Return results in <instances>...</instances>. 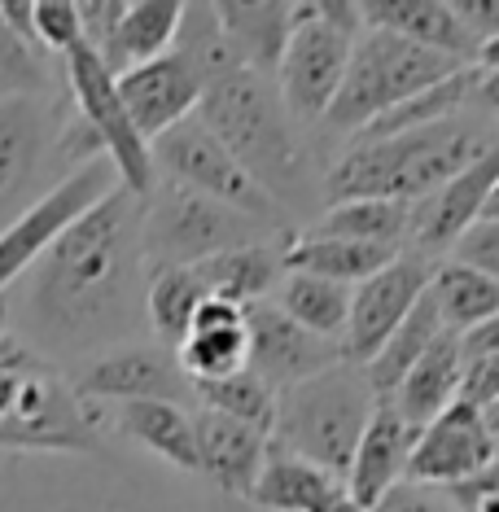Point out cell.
<instances>
[{"mask_svg":"<svg viewBox=\"0 0 499 512\" xmlns=\"http://www.w3.org/2000/svg\"><path fill=\"white\" fill-rule=\"evenodd\" d=\"M176 49L189 57L197 79H202L193 119L294 219L298 206H307L320 193V176L307 132L289 119L276 84L232 57L211 5H184Z\"/></svg>","mask_w":499,"mask_h":512,"instance_id":"obj_2","label":"cell"},{"mask_svg":"<svg viewBox=\"0 0 499 512\" xmlns=\"http://www.w3.org/2000/svg\"><path fill=\"white\" fill-rule=\"evenodd\" d=\"M495 184H499V132L460 176H451L438 193H429L425 202L412 206L408 250L425 254V259L451 250V241H456L473 219H482V206H486V197H491Z\"/></svg>","mask_w":499,"mask_h":512,"instance_id":"obj_19","label":"cell"},{"mask_svg":"<svg viewBox=\"0 0 499 512\" xmlns=\"http://www.w3.org/2000/svg\"><path fill=\"white\" fill-rule=\"evenodd\" d=\"M499 123L482 114H451V119L412 127V132L386 136V141H351L329 167L320 171L324 202H386L416 206L438 193L451 176H460L486 145L495 141Z\"/></svg>","mask_w":499,"mask_h":512,"instance_id":"obj_4","label":"cell"},{"mask_svg":"<svg viewBox=\"0 0 499 512\" xmlns=\"http://www.w3.org/2000/svg\"><path fill=\"white\" fill-rule=\"evenodd\" d=\"M451 259L499 281V219H473V224L451 241Z\"/></svg>","mask_w":499,"mask_h":512,"instance_id":"obj_39","label":"cell"},{"mask_svg":"<svg viewBox=\"0 0 499 512\" xmlns=\"http://www.w3.org/2000/svg\"><path fill=\"white\" fill-rule=\"evenodd\" d=\"M499 399V355H478L464 359V377H460V403L469 407H491Z\"/></svg>","mask_w":499,"mask_h":512,"instance_id":"obj_40","label":"cell"},{"mask_svg":"<svg viewBox=\"0 0 499 512\" xmlns=\"http://www.w3.org/2000/svg\"><path fill=\"white\" fill-rule=\"evenodd\" d=\"M97 407V403H92ZM101 434L123 442L127 451L162 464V469L197 477V429H193V407L180 403H119V407H97Z\"/></svg>","mask_w":499,"mask_h":512,"instance_id":"obj_20","label":"cell"},{"mask_svg":"<svg viewBox=\"0 0 499 512\" xmlns=\"http://www.w3.org/2000/svg\"><path fill=\"white\" fill-rule=\"evenodd\" d=\"M193 429H197V477L224 499L246 504L272 438H263L259 429L241 421H228L219 412H206V407H193Z\"/></svg>","mask_w":499,"mask_h":512,"instance_id":"obj_21","label":"cell"},{"mask_svg":"<svg viewBox=\"0 0 499 512\" xmlns=\"http://www.w3.org/2000/svg\"><path fill=\"white\" fill-rule=\"evenodd\" d=\"M289 241V237H285ZM285 241H259V246H241L228 254L197 263V281H202L206 298H224L232 307H254L272 294V285L281 281V250Z\"/></svg>","mask_w":499,"mask_h":512,"instance_id":"obj_28","label":"cell"},{"mask_svg":"<svg viewBox=\"0 0 499 512\" xmlns=\"http://www.w3.org/2000/svg\"><path fill=\"white\" fill-rule=\"evenodd\" d=\"M456 71H460V62H451L443 53L421 49V44L394 36V31L364 27L355 36L346 79H342L338 97H333V106L320 127H329V132L351 141L355 132H364V127L381 119L386 110L403 106L416 92L443 84V79Z\"/></svg>","mask_w":499,"mask_h":512,"instance_id":"obj_6","label":"cell"},{"mask_svg":"<svg viewBox=\"0 0 499 512\" xmlns=\"http://www.w3.org/2000/svg\"><path fill=\"white\" fill-rule=\"evenodd\" d=\"M408 219H412V206L386 202V197L333 202L311 219L307 237H333V241H359V246L408 250Z\"/></svg>","mask_w":499,"mask_h":512,"instance_id":"obj_30","label":"cell"},{"mask_svg":"<svg viewBox=\"0 0 499 512\" xmlns=\"http://www.w3.org/2000/svg\"><path fill=\"white\" fill-rule=\"evenodd\" d=\"M0 97H53V66L0 18Z\"/></svg>","mask_w":499,"mask_h":512,"instance_id":"obj_37","label":"cell"},{"mask_svg":"<svg viewBox=\"0 0 499 512\" xmlns=\"http://www.w3.org/2000/svg\"><path fill=\"white\" fill-rule=\"evenodd\" d=\"M145 250L141 197L114 189L88 206L31 263L9 302V337L57 372H75L92 355L145 342Z\"/></svg>","mask_w":499,"mask_h":512,"instance_id":"obj_1","label":"cell"},{"mask_svg":"<svg viewBox=\"0 0 499 512\" xmlns=\"http://www.w3.org/2000/svg\"><path fill=\"white\" fill-rule=\"evenodd\" d=\"M429 276H434V259L416 250H403L394 259L373 272L364 285L351 289V316H346V329H342V359L355 368H364L386 337L399 329L403 316L425 298L429 289Z\"/></svg>","mask_w":499,"mask_h":512,"instance_id":"obj_15","label":"cell"},{"mask_svg":"<svg viewBox=\"0 0 499 512\" xmlns=\"http://www.w3.org/2000/svg\"><path fill=\"white\" fill-rule=\"evenodd\" d=\"M206 289L197 281L193 267H167V272H149V285H145V329H149V342L176 346L189 337V324H193V311L202 307Z\"/></svg>","mask_w":499,"mask_h":512,"instance_id":"obj_34","label":"cell"},{"mask_svg":"<svg viewBox=\"0 0 499 512\" xmlns=\"http://www.w3.org/2000/svg\"><path fill=\"white\" fill-rule=\"evenodd\" d=\"M71 114L66 97H0V228L66 180L62 127Z\"/></svg>","mask_w":499,"mask_h":512,"instance_id":"obj_10","label":"cell"},{"mask_svg":"<svg viewBox=\"0 0 499 512\" xmlns=\"http://www.w3.org/2000/svg\"><path fill=\"white\" fill-rule=\"evenodd\" d=\"M219 36L232 49L241 66H250L254 75L272 79L276 62L285 53V40L294 31V5H281V0H268V5H254V0H224V5H211Z\"/></svg>","mask_w":499,"mask_h":512,"instance_id":"obj_25","label":"cell"},{"mask_svg":"<svg viewBox=\"0 0 499 512\" xmlns=\"http://www.w3.org/2000/svg\"><path fill=\"white\" fill-rule=\"evenodd\" d=\"M412 442H416V429L394 412L390 399H377L364 438H359V447L351 456V469H346V477H342V491L368 512L381 495L394 491V486L408 477Z\"/></svg>","mask_w":499,"mask_h":512,"instance_id":"obj_22","label":"cell"},{"mask_svg":"<svg viewBox=\"0 0 499 512\" xmlns=\"http://www.w3.org/2000/svg\"><path fill=\"white\" fill-rule=\"evenodd\" d=\"M359 31H364V22H359V5H351V0L294 5V31L285 40L272 84L281 92V106L289 110V119L303 132L320 127L324 114H329L346 79V66H351Z\"/></svg>","mask_w":499,"mask_h":512,"instance_id":"obj_7","label":"cell"},{"mask_svg":"<svg viewBox=\"0 0 499 512\" xmlns=\"http://www.w3.org/2000/svg\"><path fill=\"white\" fill-rule=\"evenodd\" d=\"M473 106H478L482 119L499 123V71H478L473 66Z\"/></svg>","mask_w":499,"mask_h":512,"instance_id":"obj_44","label":"cell"},{"mask_svg":"<svg viewBox=\"0 0 499 512\" xmlns=\"http://www.w3.org/2000/svg\"><path fill=\"white\" fill-rule=\"evenodd\" d=\"M176 364L193 386H211L246 368V311L224 298H202L189 337L176 346Z\"/></svg>","mask_w":499,"mask_h":512,"instance_id":"obj_23","label":"cell"},{"mask_svg":"<svg viewBox=\"0 0 499 512\" xmlns=\"http://www.w3.org/2000/svg\"><path fill=\"white\" fill-rule=\"evenodd\" d=\"M359 22L377 31H394V36L443 53L460 66H473V53H478V40L464 31L451 0H364Z\"/></svg>","mask_w":499,"mask_h":512,"instance_id":"obj_24","label":"cell"},{"mask_svg":"<svg viewBox=\"0 0 499 512\" xmlns=\"http://www.w3.org/2000/svg\"><path fill=\"white\" fill-rule=\"evenodd\" d=\"M62 75H66V101H71V110L92 127V136L106 149V162L114 167V176H119V189H127L132 197H145L158 180L154 158H149V145L141 141L132 119H127L106 62L88 44H75L62 57Z\"/></svg>","mask_w":499,"mask_h":512,"instance_id":"obj_12","label":"cell"},{"mask_svg":"<svg viewBox=\"0 0 499 512\" xmlns=\"http://www.w3.org/2000/svg\"><path fill=\"white\" fill-rule=\"evenodd\" d=\"M149 158H154L158 180H171V184H180V189L211 197V202L228 206V211H237V215H250L254 224H263L272 232H289V215L250 180V171L197 119H184L180 127L162 132L158 141L149 145Z\"/></svg>","mask_w":499,"mask_h":512,"instance_id":"obj_11","label":"cell"},{"mask_svg":"<svg viewBox=\"0 0 499 512\" xmlns=\"http://www.w3.org/2000/svg\"><path fill=\"white\" fill-rule=\"evenodd\" d=\"M460 351L464 359H478V355H499V316L482 320L478 329L460 333Z\"/></svg>","mask_w":499,"mask_h":512,"instance_id":"obj_43","label":"cell"},{"mask_svg":"<svg viewBox=\"0 0 499 512\" xmlns=\"http://www.w3.org/2000/svg\"><path fill=\"white\" fill-rule=\"evenodd\" d=\"M373 407H377V394L368 386L364 368L342 359L329 372H320V377L298 381V386L276 394L272 442L342 482L359 438L368 429Z\"/></svg>","mask_w":499,"mask_h":512,"instance_id":"obj_5","label":"cell"},{"mask_svg":"<svg viewBox=\"0 0 499 512\" xmlns=\"http://www.w3.org/2000/svg\"><path fill=\"white\" fill-rule=\"evenodd\" d=\"M429 298H434V311L447 333H469V329H478L482 320L499 316V281L473 272V267H464L456 259L434 263Z\"/></svg>","mask_w":499,"mask_h":512,"instance_id":"obj_33","label":"cell"},{"mask_svg":"<svg viewBox=\"0 0 499 512\" xmlns=\"http://www.w3.org/2000/svg\"><path fill=\"white\" fill-rule=\"evenodd\" d=\"M114 184H119V176H114L110 162L92 158L84 167H75L66 180H57L53 189L44 193L31 211H22L9 228H0V298L31 272V263L53 246L57 232L66 224H75L88 206H97Z\"/></svg>","mask_w":499,"mask_h":512,"instance_id":"obj_14","label":"cell"},{"mask_svg":"<svg viewBox=\"0 0 499 512\" xmlns=\"http://www.w3.org/2000/svg\"><path fill=\"white\" fill-rule=\"evenodd\" d=\"M495 460H499V447H495Z\"/></svg>","mask_w":499,"mask_h":512,"instance_id":"obj_51","label":"cell"},{"mask_svg":"<svg viewBox=\"0 0 499 512\" xmlns=\"http://www.w3.org/2000/svg\"><path fill=\"white\" fill-rule=\"evenodd\" d=\"M482 425H486V434H491L495 447H499V399L491 407H482Z\"/></svg>","mask_w":499,"mask_h":512,"instance_id":"obj_47","label":"cell"},{"mask_svg":"<svg viewBox=\"0 0 499 512\" xmlns=\"http://www.w3.org/2000/svg\"><path fill=\"white\" fill-rule=\"evenodd\" d=\"M460 377H464V351L460 333H438L434 346L408 368V377L394 386L390 403L412 429H425L434 416H443L460 399Z\"/></svg>","mask_w":499,"mask_h":512,"instance_id":"obj_26","label":"cell"},{"mask_svg":"<svg viewBox=\"0 0 499 512\" xmlns=\"http://www.w3.org/2000/svg\"><path fill=\"white\" fill-rule=\"evenodd\" d=\"M268 302L276 311H285L298 329L329 337V342H342L346 316H351V289L320 281V276H307V272H281Z\"/></svg>","mask_w":499,"mask_h":512,"instance_id":"obj_32","label":"cell"},{"mask_svg":"<svg viewBox=\"0 0 499 512\" xmlns=\"http://www.w3.org/2000/svg\"><path fill=\"white\" fill-rule=\"evenodd\" d=\"M482 219H499V184L491 189V197H486V206H482Z\"/></svg>","mask_w":499,"mask_h":512,"instance_id":"obj_48","label":"cell"},{"mask_svg":"<svg viewBox=\"0 0 499 512\" xmlns=\"http://www.w3.org/2000/svg\"><path fill=\"white\" fill-rule=\"evenodd\" d=\"M31 36L44 57H66L75 44H84L79 0H31Z\"/></svg>","mask_w":499,"mask_h":512,"instance_id":"obj_38","label":"cell"},{"mask_svg":"<svg viewBox=\"0 0 499 512\" xmlns=\"http://www.w3.org/2000/svg\"><path fill=\"white\" fill-rule=\"evenodd\" d=\"M0 512H254L224 499L202 477H180L162 464L106 442L84 460H0Z\"/></svg>","mask_w":499,"mask_h":512,"instance_id":"obj_3","label":"cell"},{"mask_svg":"<svg viewBox=\"0 0 499 512\" xmlns=\"http://www.w3.org/2000/svg\"><path fill=\"white\" fill-rule=\"evenodd\" d=\"M193 407L219 412V416H228V421H241V425L259 429L263 438H272L276 390L263 377H254L250 368L232 372L224 381H211V386H193Z\"/></svg>","mask_w":499,"mask_h":512,"instance_id":"obj_36","label":"cell"},{"mask_svg":"<svg viewBox=\"0 0 499 512\" xmlns=\"http://www.w3.org/2000/svg\"><path fill=\"white\" fill-rule=\"evenodd\" d=\"M289 232H272L254 224L250 215H237L211 197L180 189L171 180H154V189L141 197V250L145 272L167 267H197L215 254L259 246V241H285Z\"/></svg>","mask_w":499,"mask_h":512,"instance_id":"obj_8","label":"cell"},{"mask_svg":"<svg viewBox=\"0 0 499 512\" xmlns=\"http://www.w3.org/2000/svg\"><path fill=\"white\" fill-rule=\"evenodd\" d=\"M333 364H342L338 342L298 329L268 298L246 307V368L254 377L268 381L276 394L298 386V381L320 377V372H329Z\"/></svg>","mask_w":499,"mask_h":512,"instance_id":"obj_16","label":"cell"},{"mask_svg":"<svg viewBox=\"0 0 499 512\" xmlns=\"http://www.w3.org/2000/svg\"><path fill=\"white\" fill-rule=\"evenodd\" d=\"M469 512H499V491H495V495H486V499H478V504H473Z\"/></svg>","mask_w":499,"mask_h":512,"instance_id":"obj_50","label":"cell"},{"mask_svg":"<svg viewBox=\"0 0 499 512\" xmlns=\"http://www.w3.org/2000/svg\"><path fill=\"white\" fill-rule=\"evenodd\" d=\"M184 22V5L180 0H132L123 5V18L114 22L110 40L101 44V62H106L110 75H123L132 66H145L154 57L176 49Z\"/></svg>","mask_w":499,"mask_h":512,"instance_id":"obj_27","label":"cell"},{"mask_svg":"<svg viewBox=\"0 0 499 512\" xmlns=\"http://www.w3.org/2000/svg\"><path fill=\"white\" fill-rule=\"evenodd\" d=\"M114 88H119L127 119H132V127L141 132L145 145H154L162 132L180 127L184 119H193L197 97H202V79H197L193 62L180 49L114 75Z\"/></svg>","mask_w":499,"mask_h":512,"instance_id":"obj_18","label":"cell"},{"mask_svg":"<svg viewBox=\"0 0 499 512\" xmlns=\"http://www.w3.org/2000/svg\"><path fill=\"white\" fill-rule=\"evenodd\" d=\"M473 66H478V71H499V36L478 44V53H473Z\"/></svg>","mask_w":499,"mask_h":512,"instance_id":"obj_46","label":"cell"},{"mask_svg":"<svg viewBox=\"0 0 499 512\" xmlns=\"http://www.w3.org/2000/svg\"><path fill=\"white\" fill-rule=\"evenodd\" d=\"M451 9L478 44L499 36V0H451Z\"/></svg>","mask_w":499,"mask_h":512,"instance_id":"obj_42","label":"cell"},{"mask_svg":"<svg viewBox=\"0 0 499 512\" xmlns=\"http://www.w3.org/2000/svg\"><path fill=\"white\" fill-rule=\"evenodd\" d=\"M491 460H495V438L486 434L482 412L456 399L443 416H434L425 429H416L403 482L447 491V486L464 482V477L482 473Z\"/></svg>","mask_w":499,"mask_h":512,"instance_id":"obj_17","label":"cell"},{"mask_svg":"<svg viewBox=\"0 0 499 512\" xmlns=\"http://www.w3.org/2000/svg\"><path fill=\"white\" fill-rule=\"evenodd\" d=\"M368 512H456L447 504L443 491L434 486H416V482H399L394 491H386Z\"/></svg>","mask_w":499,"mask_h":512,"instance_id":"obj_41","label":"cell"},{"mask_svg":"<svg viewBox=\"0 0 499 512\" xmlns=\"http://www.w3.org/2000/svg\"><path fill=\"white\" fill-rule=\"evenodd\" d=\"M307 512H364V508H359L355 499L342 491V486H333V491L324 495V499H316V504H311Z\"/></svg>","mask_w":499,"mask_h":512,"instance_id":"obj_45","label":"cell"},{"mask_svg":"<svg viewBox=\"0 0 499 512\" xmlns=\"http://www.w3.org/2000/svg\"><path fill=\"white\" fill-rule=\"evenodd\" d=\"M97 407L71 390L66 372L27 355L18 368V390L0 416V456H36V460H84L106 451Z\"/></svg>","mask_w":499,"mask_h":512,"instance_id":"obj_9","label":"cell"},{"mask_svg":"<svg viewBox=\"0 0 499 512\" xmlns=\"http://www.w3.org/2000/svg\"><path fill=\"white\" fill-rule=\"evenodd\" d=\"M333 486H342L338 477H329L324 469H316V464L289 456V451H281L276 442H268V456H263V469L250 486L246 508H254V512H307L316 499L329 495Z\"/></svg>","mask_w":499,"mask_h":512,"instance_id":"obj_31","label":"cell"},{"mask_svg":"<svg viewBox=\"0 0 499 512\" xmlns=\"http://www.w3.org/2000/svg\"><path fill=\"white\" fill-rule=\"evenodd\" d=\"M394 254L403 250H390V246H359V241H333V237H298L285 241L281 250V272H307V276H320V281H333V285H364L373 272H381Z\"/></svg>","mask_w":499,"mask_h":512,"instance_id":"obj_29","label":"cell"},{"mask_svg":"<svg viewBox=\"0 0 499 512\" xmlns=\"http://www.w3.org/2000/svg\"><path fill=\"white\" fill-rule=\"evenodd\" d=\"M438 333H443V320H438L434 298H429V289H425V298L403 316L399 329L386 337V346L364 364V377H368V386H373L377 399H390L394 386H399V381L408 377V368L434 346Z\"/></svg>","mask_w":499,"mask_h":512,"instance_id":"obj_35","label":"cell"},{"mask_svg":"<svg viewBox=\"0 0 499 512\" xmlns=\"http://www.w3.org/2000/svg\"><path fill=\"white\" fill-rule=\"evenodd\" d=\"M5 337H9V302L0 298V351H5Z\"/></svg>","mask_w":499,"mask_h":512,"instance_id":"obj_49","label":"cell"},{"mask_svg":"<svg viewBox=\"0 0 499 512\" xmlns=\"http://www.w3.org/2000/svg\"><path fill=\"white\" fill-rule=\"evenodd\" d=\"M71 390L84 403L119 407V403H180L193 407V381L180 372L176 351L158 342H123L114 351L92 355L88 364L66 372Z\"/></svg>","mask_w":499,"mask_h":512,"instance_id":"obj_13","label":"cell"}]
</instances>
